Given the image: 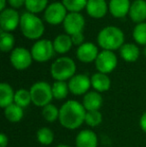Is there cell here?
<instances>
[{
    "label": "cell",
    "instance_id": "obj_17",
    "mask_svg": "<svg viewBox=\"0 0 146 147\" xmlns=\"http://www.w3.org/2000/svg\"><path fill=\"white\" fill-rule=\"evenodd\" d=\"M129 16L135 23H142L146 20V1L145 0H134L131 3Z\"/></svg>",
    "mask_w": 146,
    "mask_h": 147
},
{
    "label": "cell",
    "instance_id": "obj_31",
    "mask_svg": "<svg viewBox=\"0 0 146 147\" xmlns=\"http://www.w3.org/2000/svg\"><path fill=\"white\" fill-rule=\"evenodd\" d=\"M132 36L136 43L146 46V22L138 23L135 25Z\"/></svg>",
    "mask_w": 146,
    "mask_h": 147
},
{
    "label": "cell",
    "instance_id": "obj_4",
    "mask_svg": "<svg viewBox=\"0 0 146 147\" xmlns=\"http://www.w3.org/2000/svg\"><path fill=\"white\" fill-rule=\"evenodd\" d=\"M76 64L70 57H59L51 64L50 73L55 81H67L75 75Z\"/></svg>",
    "mask_w": 146,
    "mask_h": 147
},
{
    "label": "cell",
    "instance_id": "obj_3",
    "mask_svg": "<svg viewBox=\"0 0 146 147\" xmlns=\"http://www.w3.org/2000/svg\"><path fill=\"white\" fill-rule=\"evenodd\" d=\"M20 30L21 33L30 40L39 39L44 33V24L35 14L24 12L20 16Z\"/></svg>",
    "mask_w": 146,
    "mask_h": 147
},
{
    "label": "cell",
    "instance_id": "obj_9",
    "mask_svg": "<svg viewBox=\"0 0 146 147\" xmlns=\"http://www.w3.org/2000/svg\"><path fill=\"white\" fill-rule=\"evenodd\" d=\"M117 63H118L117 56L113 51L102 50L101 52H99L95 60V67L97 72L109 74L116 68Z\"/></svg>",
    "mask_w": 146,
    "mask_h": 147
},
{
    "label": "cell",
    "instance_id": "obj_10",
    "mask_svg": "<svg viewBox=\"0 0 146 147\" xmlns=\"http://www.w3.org/2000/svg\"><path fill=\"white\" fill-rule=\"evenodd\" d=\"M70 93L75 96L85 95L91 87V79L86 74H75L68 81Z\"/></svg>",
    "mask_w": 146,
    "mask_h": 147
},
{
    "label": "cell",
    "instance_id": "obj_27",
    "mask_svg": "<svg viewBox=\"0 0 146 147\" xmlns=\"http://www.w3.org/2000/svg\"><path fill=\"white\" fill-rule=\"evenodd\" d=\"M1 39H0V49L3 52H9L14 49L15 39L10 32H5L1 30Z\"/></svg>",
    "mask_w": 146,
    "mask_h": 147
},
{
    "label": "cell",
    "instance_id": "obj_20",
    "mask_svg": "<svg viewBox=\"0 0 146 147\" xmlns=\"http://www.w3.org/2000/svg\"><path fill=\"white\" fill-rule=\"evenodd\" d=\"M14 97L15 91L13 90L12 86L6 82H2L0 84V107L4 109L14 103Z\"/></svg>",
    "mask_w": 146,
    "mask_h": 147
},
{
    "label": "cell",
    "instance_id": "obj_33",
    "mask_svg": "<svg viewBox=\"0 0 146 147\" xmlns=\"http://www.w3.org/2000/svg\"><path fill=\"white\" fill-rule=\"evenodd\" d=\"M71 39H72V43L74 45H77V46H80L84 43V35L82 32L80 33H76L71 36Z\"/></svg>",
    "mask_w": 146,
    "mask_h": 147
},
{
    "label": "cell",
    "instance_id": "obj_38",
    "mask_svg": "<svg viewBox=\"0 0 146 147\" xmlns=\"http://www.w3.org/2000/svg\"><path fill=\"white\" fill-rule=\"evenodd\" d=\"M56 147H71V146L67 145V144H58Z\"/></svg>",
    "mask_w": 146,
    "mask_h": 147
},
{
    "label": "cell",
    "instance_id": "obj_26",
    "mask_svg": "<svg viewBox=\"0 0 146 147\" xmlns=\"http://www.w3.org/2000/svg\"><path fill=\"white\" fill-rule=\"evenodd\" d=\"M70 93L68 87V82L66 81H55L52 84L53 98L56 100H63Z\"/></svg>",
    "mask_w": 146,
    "mask_h": 147
},
{
    "label": "cell",
    "instance_id": "obj_15",
    "mask_svg": "<svg viewBox=\"0 0 146 147\" xmlns=\"http://www.w3.org/2000/svg\"><path fill=\"white\" fill-rule=\"evenodd\" d=\"M82 104L86 109V111L100 110V108L103 105V97H102L101 93L97 92V91H89L83 96Z\"/></svg>",
    "mask_w": 146,
    "mask_h": 147
},
{
    "label": "cell",
    "instance_id": "obj_24",
    "mask_svg": "<svg viewBox=\"0 0 146 147\" xmlns=\"http://www.w3.org/2000/svg\"><path fill=\"white\" fill-rule=\"evenodd\" d=\"M36 140L41 145H51L54 141V132L49 127H41L36 132Z\"/></svg>",
    "mask_w": 146,
    "mask_h": 147
},
{
    "label": "cell",
    "instance_id": "obj_6",
    "mask_svg": "<svg viewBox=\"0 0 146 147\" xmlns=\"http://www.w3.org/2000/svg\"><path fill=\"white\" fill-rule=\"evenodd\" d=\"M31 54L33 60L37 62H46L50 60L54 55L53 42L47 39H39L33 44L31 48Z\"/></svg>",
    "mask_w": 146,
    "mask_h": 147
},
{
    "label": "cell",
    "instance_id": "obj_11",
    "mask_svg": "<svg viewBox=\"0 0 146 147\" xmlns=\"http://www.w3.org/2000/svg\"><path fill=\"white\" fill-rule=\"evenodd\" d=\"M20 24L19 13L14 8H6L0 13V27L2 31L11 32Z\"/></svg>",
    "mask_w": 146,
    "mask_h": 147
},
{
    "label": "cell",
    "instance_id": "obj_28",
    "mask_svg": "<svg viewBox=\"0 0 146 147\" xmlns=\"http://www.w3.org/2000/svg\"><path fill=\"white\" fill-rule=\"evenodd\" d=\"M42 116L45 121L53 123L56 120H59V108H57L54 104L50 103L42 108Z\"/></svg>",
    "mask_w": 146,
    "mask_h": 147
},
{
    "label": "cell",
    "instance_id": "obj_29",
    "mask_svg": "<svg viewBox=\"0 0 146 147\" xmlns=\"http://www.w3.org/2000/svg\"><path fill=\"white\" fill-rule=\"evenodd\" d=\"M48 0H26L25 7L27 12L30 13H39L47 8Z\"/></svg>",
    "mask_w": 146,
    "mask_h": 147
},
{
    "label": "cell",
    "instance_id": "obj_12",
    "mask_svg": "<svg viewBox=\"0 0 146 147\" xmlns=\"http://www.w3.org/2000/svg\"><path fill=\"white\" fill-rule=\"evenodd\" d=\"M84 26H85V19L79 12H69L63 22V27L66 31V34L70 36L76 33L82 32Z\"/></svg>",
    "mask_w": 146,
    "mask_h": 147
},
{
    "label": "cell",
    "instance_id": "obj_7",
    "mask_svg": "<svg viewBox=\"0 0 146 147\" xmlns=\"http://www.w3.org/2000/svg\"><path fill=\"white\" fill-rule=\"evenodd\" d=\"M67 14V9L62 2H53L45 9L44 19L51 25H59L64 22Z\"/></svg>",
    "mask_w": 146,
    "mask_h": 147
},
{
    "label": "cell",
    "instance_id": "obj_35",
    "mask_svg": "<svg viewBox=\"0 0 146 147\" xmlns=\"http://www.w3.org/2000/svg\"><path fill=\"white\" fill-rule=\"evenodd\" d=\"M8 143H9V139L8 136L5 133L0 134V147H7Z\"/></svg>",
    "mask_w": 146,
    "mask_h": 147
},
{
    "label": "cell",
    "instance_id": "obj_30",
    "mask_svg": "<svg viewBox=\"0 0 146 147\" xmlns=\"http://www.w3.org/2000/svg\"><path fill=\"white\" fill-rule=\"evenodd\" d=\"M103 116L100 110H93V111H87L85 116V124L91 128L97 127L102 123Z\"/></svg>",
    "mask_w": 146,
    "mask_h": 147
},
{
    "label": "cell",
    "instance_id": "obj_2",
    "mask_svg": "<svg viewBox=\"0 0 146 147\" xmlns=\"http://www.w3.org/2000/svg\"><path fill=\"white\" fill-rule=\"evenodd\" d=\"M97 42L103 50H117L124 44V33L116 26H106L98 33Z\"/></svg>",
    "mask_w": 146,
    "mask_h": 147
},
{
    "label": "cell",
    "instance_id": "obj_23",
    "mask_svg": "<svg viewBox=\"0 0 146 147\" xmlns=\"http://www.w3.org/2000/svg\"><path fill=\"white\" fill-rule=\"evenodd\" d=\"M3 112L6 120H8L11 123H18L21 121L24 116V109L15 103H12L11 105L4 108Z\"/></svg>",
    "mask_w": 146,
    "mask_h": 147
},
{
    "label": "cell",
    "instance_id": "obj_25",
    "mask_svg": "<svg viewBox=\"0 0 146 147\" xmlns=\"http://www.w3.org/2000/svg\"><path fill=\"white\" fill-rule=\"evenodd\" d=\"M14 103L22 108H26L32 103L31 94L28 89L20 88L15 91V97H14Z\"/></svg>",
    "mask_w": 146,
    "mask_h": 147
},
{
    "label": "cell",
    "instance_id": "obj_5",
    "mask_svg": "<svg viewBox=\"0 0 146 147\" xmlns=\"http://www.w3.org/2000/svg\"><path fill=\"white\" fill-rule=\"evenodd\" d=\"M31 94L32 104L37 107L43 108L46 105L50 104L53 98L52 85L46 81H37L32 84L29 89Z\"/></svg>",
    "mask_w": 146,
    "mask_h": 147
},
{
    "label": "cell",
    "instance_id": "obj_22",
    "mask_svg": "<svg viewBox=\"0 0 146 147\" xmlns=\"http://www.w3.org/2000/svg\"><path fill=\"white\" fill-rule=\"evenodd\" d=\"M140 50L133 43H125L120 48V56L126 62H135L139 58Z\"/></svg>",
    "mask_w": 146,
    "mask_h": 147
},
{
    "label": "cell",
    "instance_id": "obj_39",
    "mask_svg": "<svg viewBox=\"0 0 146 147\" xmlns=\"http://www.w3.org/2000/svg\"><path fill=\"white\" fill-rule=\"evenodd\" d=\"M143 53H144L145 57H146V46H144V49H143Z\"/></svg>",
    "mask_w": 146,
    "mask_h": 147
},
{
    "label": "cell",
    "instance_id": "obj_36",
    "mask_svg": "<svg viewBox=\"0 0 146 147\" xmlns=\"http://www.w3.org/2000/svg\"><path fill=\"white\" fill-rule=\"evenodd\" d=\"M139 126H140L141 130L146 133V112L141 115L140 119H139Z\"/></svg>",
    "mask_w": 146,
    "mask_h": 147
},
{
    "label": "cell",
    "instance_id": "obj_8",
    "mask_svg": "<svg viewBox=\"0 0 146 147\" xmlns=\"http://www.w3.org/2000/svg\"><path fill=\"white\" fill-rule=\"evenodd\" d=\"M31 51L27 50L23 47H16L11 51L10 54V62L12 66L17 70H25L29 68L32 64Z\"/></svg>",
    "mask_w": 146,
    "mask_h": 147
},
{
    "label": "cell",
    "instance_id": "obj_37",
    "mask_svg": "<svg viewBox=\"0 0 146 147\" xmlns=\"http://www.w3.org/2000/svg\"><path fill=\"white\" fill-rule=\"evenodd\" d=\"M6 9V0H0V11Z\"/></svg>",
    "mask_w": 146,
    "mask_h": 147
},
{
    "label": "cell",
    "instance_id": "obj_32",
    "mask_svg": "<svg viewBox=\"0 0 146 147\" xmlns=\"http://www.w3.org/2000/svg\"><path fill=\"white\" fill-rule=\"evenodd\" d=\"M88 0H62V4L69 12H79L86 8Z\"/></svg>",
    "mask_w": 146,
    "mask_h": 147
},
{
    "label": "cell",
    "instance_id": "obj_19",
    "mask_svg": "<svg viewBox=\"0 0 146 147\" xmlns=\"http://www.w3.org/2000/svg\"><path fill=\"white\" fill-rule=\"evenodd\" d=\"M91 79V87L99 93L108 91L111 87V80L107 74L96 72L90 77Z\"/></svg>",
    "mask_w": 146,
    "mask_h": 147
},
{
    "label": "cell",
    "instance_id": "obj_1",
    "mask_svg": "<svg viewBox=\"0 0 146 147\" xmlns=\"http://www.w3.org/2000/svg\"><path fill=\"white\" fill-rule=\"evenodd\" d=\"M86 109L82 102L77 100H67L59 108V123L68 130L78 129L85 123Z\"/></svg>",
    "mask_w": 146,
    "mask_h": 147
},
{
    "label": "cell",
    "instance_id": "obj_16",
    "mask_svg": "<svg viewBox=\"0 0 146 147\" xmlns=\"http://www.w3.org/2000/svg\"><path fill=\"white\" fill-rule=\"evenodd\" d=\"M108 9V5L105 0H88L86 5V11L88 15L92 18L99 19L106 15Z\"/></svg>",
    "mask_w": 146,
    "mask_h": 147
},
{
    "label": "cell",
    "instance_id": "obj_14",
    "mask_svg": "<svg viewBox=\"0 0 146 147\" xmlns=\"http://www.w3.org/2000/svg\"><path fill=\"white\" fill-rule=\"evenodd\" d=\"M76 147H98V137L93 130L84 129L78 132L75 138Z\"/></svg>",
    "mask_w": 146,
    "mask_h": 147
},
{
    "label": "cell",
    "instance_id": "obj_13",
    "mask_svg": "<svg viewBox=\"0 0 146 147\" xmlns=\"http://www.w3.org/2000/svg\"><path fill=\"white\" fill-rule=\"evenodd\" d=\"M98 54V48L92 42H84L82 45L78 46L76 51V56L79 61L83 63H91L95 62Z\"/></svg>",
    "mask_w": 146,
    "mask_h": 147
},
{
    "label": "cell",
    "instance_id": "obj_18",
    "mask_svg": "<svg viewBox=\"0 0 146 147\" xmlns=\"http://www.w3.org/2000/svg\"><path fill=\"white\" fill-rule=\"evenodd\" d=\"M130 6L129 0H110L108 9L115 18H123L129 13Z\"/></svg>",
    "mask_w": 146,
    "mask_h": 147
},
{
    "label": "cell",
    "instance_id": "obj_21",
    "mask_svg": "<svg viewBox=\"0 0 146 147\" xmlns=\"http://www.w3.org/2000/svg\"><path fill=\"white\" fill-rule=\"evenodd\" d=\"M72 39L68 34H60L53 40V47L55 52L59 54L67 53L72 47Z\"/></svg>",
    "mask_w": 146,
    "mask_h": 147
},
{
    "label": "cell",
    "instance_id": "obj_34",
    "mask_svg": "<svg viewBox=\"0 0 146 147\" xmlns=\"http://www.w3.org/2000/svg\"><path fill=\"white\" fill-rule=\"evenodd\" d=\"M9 5L11 6L14 9H17V8L22 7L23 5H25L26 0H7Z\"/></svg>",
    "mask_w": 146,
    "mask_h": 147
}]
</instances>
